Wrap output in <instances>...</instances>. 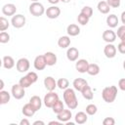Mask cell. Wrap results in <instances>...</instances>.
<instances>
[{
  "label": "cell",
  "mask_w": 125,
  "mask_h": 125,
  "mask_svg": "<svg viewBox=\"0 0 125 125\" xmlns=\"http://www.w3.org/2000/svg\"><path fill=\"white\" fill-rule=\"evenodd\" d=\"M62 97H63V101H64L66 106L69 109H75L78 106V101H77V98H76V95H75V92L73 89L67 88V89L63 90Z\"/></svg>",
  "instance_id": "obj_1"
},
{
  "label": "cell",
  "mask_w": 125,
  "mask_h": 125,
  "mask_svg": "<svg viewBox=\"0 0 125 125\" xmlns=\"http://www.w3.org/2000/svg\"><path fill=\"white\" fill-rule=\"evenodd\" d=\"M116 97H117V87L114 85L107 86V87L104 88L102 91V98L107 104L113 103L115 101Z\"/></svg>",
  "instance_id": "obj_2"
},
{
  "label": "cell",
  "mask_w": 125,
  "mask_h": 125,
  "mask_svg": "<svg viewBox=\"0 0 125 125\" xmlns=\"http://www.w3.org/2000/svg\"><path fill=\"white\" fill-rule=\"evenodd\" d=\"M45 12H46V10H45L43 4H41L39 1L32 2L29 5V13L34 17H40L43 14H45Z\"/></svg>",
  "instance_id": "obj_3"
},
{
  "label": "cell",
  "mask_w": 125,
  "mask_h": 125,
  "mask_svg": "<svg viewBox=\"0 0 125 125\" xmlns=\"http://www.w3.org/2000/svg\"><path fill=\"white\" fill-rule=\"evenodd\" d=\"M59 100V95L57 93H55L54 91H49V93H47L45 96H44V99H43V103L44 104L49 107V108H52V106L55 104V103Z\"/></svg>",
  "instance_id": "obj_4"
},
{
  "label": "cell",
  "mask_w": 125,
  "mask_h": 125,
  "mask_svg": "<svg viewBox=\"0 0 125 125\" xmlns=\"http://www.w3.org/2000/svg\"><path fill=\"white\" fill-rule=\"evenodd\" d=\"M25 88H23L22 86H21L19 83L18 84H14L12 86V90H11V94L12 96L16 99V100H21L24 97L25 95Z\"/></svg>",
  "instance_id": "obj_5"
},
{
  "label": "cell",
  "mask_w": 125,
  "mask_h": 125,
  "mask_svg": "<svg viewBox=\"0 0 125 125\" xmlns=\"http://www.w3.org/2000/svg\"><path fill=\"white\" fill-rule=\"evenodd\" d=\"M25 17L21 14H18V15H14L12 17V20H11V23L14 27L16 28H21L22 26H24L25 24Z\"/></svg>",
  "instance_id": "obj_6"
},
{
  "label": "cell",
  "mask_w": 125,
  "mask_h": 125,
  "mask_svg": "<svg viewBox=\"0 0 125 125\" xmlns=\"http://www.w3.org/2000/svg\"><path fill=\"white\" fill-rule=\"evenodd\" d=\"M30 62L26 58H21L16 62V67L19 72H26L29 69Z\"/></svg>",
  "instance_id": "obj_7"
},
{
  "label": "cell",
  "mask_w": 125,
  "mask_h": 125,
  "mask_svg": "<svg viewBox=\"0 0 125 125\" xmlns=\"http://www.w3.org/2000/svg\"><path fill=\"white\" fill-rule=\"evenodd\" d=\"M117 49L112 43H107L104 48V54L107 59H112L116 56Z\"/></svg>",
  "instance_id": "obj_8"
},
{
  "label": "cell",
  "mask_w": 125,
  "mask_h": 125,
  "mask_svg": "<svg viewBox=\"0 0 125 125\" xmlns=\"http://www.w3.org/2000/svg\"><path fill=\"white\" fill-rule=\"evenodd\" d=\"M33 65H34V68H35L36 70H43V69L46 67V65H47V62H46V60H45L44 55H39V56H37V57L34 59Z\"/></svg>",
  "instance_id": "obj_9"
},
{
  "label": "cell",
  "mask_w": 125,
  "mask_h": 125,
  "mask_svg": "<svg viewBox=\"0 0 125 125\" xmlns=\"http://www.w3.org/2000/svg\"><path fill=\"white\" fill-rule=\"evenodd\" d=\"M45 14H46L47 18H49L51 20H54V19H57L61 15V9L57 6H51V7L47 8Z\"/></svg>",
  "instance_id": "obj_10"
},
{
  "label": "cell",
  "mask_w": 125,
  "mask_h": 125,
  "mask_svg": "<svg viewBox=\"0 0 125 125\" xmlns=\"http://www.w3.org/2000/svg\"><path fill=\"white\" fill-rule=\"evenodd\" d=\"M16 12H17V7L15 4L13 3H8V4H5L3 7H2V13L5 15V16H14L16 15Z\"/></svg>",
  "instance_id": "obj_11"
},
{
  "label": "cell",
  "mask_w": 125,
  "mask_h": 125,
  "mask_svg": "<svg viewBox=\"0 0 125 125\" xmlns=\"http://www.w3.org/2000/svg\"><path fill=\"white\" fill-rule=\"evenodd\" d=\"M116 33L112 29H106L103 32V39L106 43H113L116 39Z\"/></svg>",
  "instance_id": "obj_12"
},
{
  "label": "cell",
  "mask_w": 125,
  "mask_h": 125,
  "mask_svg": "<svg viewBox=\"0 0 125 125\" xmlns=\"http://www.w3.org/2000/svg\"><path fill=\"white\" fill-rule=\"evenodd\" d=\"M88 65H89V62L87 60H84V59H80L76 62L75 63V68L78 72L80 73H85L87 72V69H88Z\"/></svg>",
  "instance_id": "obj_13"
},
{
  "label": "cell",
  "mask_w": 125,
  "mask_h": 125,
  "mask_svg": "<svg viewBox=\"0 0 125 125\" xmlns=\"http://www.w3.org/2000/svg\"><path fill=\"white\" fill-rule=\"evenodd\" d=\"M44 86L48 91H54L56 87H58L57 81L52 76H46L44 78Z\"/></svg>",
  "instance_id": "obj_14"
},
{
  "label": "cell",
  "mask_w": 125,
  "mask_h": 125,
  "mask_svg": "<svg viewBox=\"0 0 125 125\" xmlns=\"http://www.w3.org/2000/svg\"><path fill=\"white\" fill-rule=\"evenodd\" d=\"M78 57H79V51H78L77 48L70 47V48L67 49V51H66V58H67L68 61L75 62V61H77Z\"/></svg>",
  "instance_id": "obj_15"
},
{
  "label": "cell",
  "mask_w": 125,
  "mask_h": 125,
  "mask_svg": "<svg viewBox=\"0 0 125 125\" xmlns=\"http://www.w3.org/2000/svg\"><path fill=\"white\" fill-rule=\"evenodd\" d=\"M71 117H72V113L69 110V108L68 109H63L62 111H61L60 113L57 114V118L61 122H67Z\"/></svg>",
  "instance_id": "obj_16"
},
{
  "label": "cell",
  "mask_w": 125,
  "mask_h": 125,
  "mask_svg": "<svg viewBox=\"0 0 125 125\" xmlns=\"http://www.w3.org/2000/svg\"><path fill=\"white\" fill-rule=\"evenodd\" d=\"M72 85H73V88H74L76 91L81 92L82 89H83L86 85H88V82H87L84 78H75V79L73 80V82H72Z\"/></svg>",
  "instance_id": "obj_17"
},
{
  "label": "cell",
  "mask_w": 125,
  "mask_h": 125,
  "mask_svg": "<svg viewBox=\"0 0 125 125\" xmlns=\"http://www.w3.org/2000/svg\"><path fill=\"white\" fill-rule=\"evenodd\" d=\"M21 112H22V114H23L24 116H26V117H31V116L34 115V113L36 112V110L34 109V107H33L29 103H27V104H25L22 106Z\"/></svg>",
  "instance_id": "obj_18"
},
{
  "label": "cell",
  "mask_w": 125,
  "mask_h": 125,
  "mask_svg": "<svg viewBox=\"0 0 125 125\" xmlns=\"http://www.w3.org/2000/svg\"><path fill=\"white\" fill-rule=\"evenodd\" d=\"M44 57H45L47 65L53 66V65H55L57 63V56L53 52H47V53H45L44 54Z\"/></svg>",
  "instance_id": "obj_19"
},
{
  "label": "cell",
  "mask_w": 125,
  "mask_h": 125,
  "mask_svg": "<svg viewBox=\"0 0 125 125\" xmlns=\"http://www.w3.org/2000/svg\"><path fill=\"white\" fill-rule=\"evenodd\" d=\"M66 32L69 36H76L80 33V27L75 23H70L66 27Z\"/></svg>",
  "instance_id": "obj_20"
},
{
  "label": "cell",
  "mask_w": 125,
  "mask_h": 125,
  "mask_svg": "<svg viewBox=\"0 0 125 125\" xmlns=\"http://www.w3.org/2000/svg\"><path fill=\"white\" fill-rule=\"evenodd\" d=\"M29 104L34 107V109L37 111L41 108V105H42V100L40 99V97L38 96H32L30 99H29Z\"/></svg>",
  "instance_id": "obj_21"
},
{
  "label": "cell",
  "mask_w": 125,
  "mask_h": 125,
  "mask_svg": "<svg viewBox=\"0 0 125 125\" xmlns=\"http://www.w3.org/2000/svg\"><path fill=\"white\" fill-rule=\"evenodd\" d=\"M118 21H119V20H118L117 16L114 15V14H111V15L107 16V18H106V24H107L110 28L116 27L117 24H118Z\"/></svg>",
  "instance_id": "obj_22"
},
{
  "label": "cell",
  "mask_w": 125,
  "mask_h": 125,
  "mask_svg": "<svg viewBox=\"0 0 125 125\" xmlns=\"http://www.w3.org/2000/svg\"><path fill=\"white\" fill-rule=\"evenodd\" d=\"M75 122L77 124H84L87 122V119H88V114L84 111H78L76 114H75Z\"/></svg>",
  "instance_id": "obj_23"
},
{
  "label": "cell",
  "mask_w": 125,
  "mask_h": 125,
  "mask_svg": "<svg viewBox=\"0 0 125 125\" xmlns=\"http://www.w3.org/2000/svg\"><path fill=\"white\" fill-rule=\"evenodd\" d=\"M97 8H98V10H99V12L100 13H102V14H108L109 13V11H110V6L107 4V2L106 1H100L99 3H98V6H97Z\"/></svg>",
  "instance_id": "obj_24"
},
{
  "label": "cell",
  "mask_w": 125,
  "mask_h": 125,
  "mask_svg": "<svg viewBox=\"0 0 125 125\" xmlns=\"http://www.w3.org/2000/svg\"><path fill=\"white\" fill-rule=\"evenodd\" d=\"M15 61L11 56H5L3 57V66L6 69H11L15 66Z\"/></svg>",
  "instance_id": "obj_25"
},
{
  "label": "cell",
  "mask_w": 125,
  "mask_h": 125,
  "mask_svg": "<svg viewBox=\"0 0 125 125\" xmlns=\"http://www.w3.org/2000/svg\"><path fill=\"white\" fill-rule=\"evenodd\" d=\"M58 45L62 49H65L70 45V38L69 36H61L58 40Z\"/></svg>",
  "instance_id": "obj_26"
},
{
  "label": "cell",
  "mask_w": 125,
  "mask_h": 125,
  "mask_svg": "<svg viewBox=\"0 0 125 125\" xmlns=\"http://www.w3.org/2000/svg\"><path fill=\"white\" fill-rule=\"evenodd\" d=\"M81 94H82L83 98L86 99V100H92L94 98V93H93V91H92V89H91V87L89 85H86L82 89Z\"/></svg>",
  "instance_id": "obj_27"
},
{
  "label": "cell",
  "mask_w": 125,
  "mask_h": 125,
  "mask_svg": "<svg viewBox=\"0 0 125 125\" xmlns=\"http://www.w3.org/2000/svg\"><path fill=\"white\" fill-rule=\"evenodd\" d=\"M87 73L92 75V76L98 75L100 73V66L97 63H89L88 69H87Z\"/></svg>",
  "instance_id": "obj_28"
},
{
  "label": "cell",
  "mask_w": 125,
  "mask_h": 125,
  "mask_svg": "<svg viewBox=\"0 0 125 125\" xmlns=\"http://www.w3.org/2000/svg\"><path fill=\"white\" fill-rule=\"evenodd\" d=\"M10 99H11V95L9 94V92L0 90V104H8L10 102Z\"/></svg>",
  "instance_id": "obj_29"
},
{
  "label": "cell",
  "mask_w": 125,
  "mask_h": 125,
  "mask_svg": "<svg viewBox=\"0 0 125 125\" xmlns=\"http://www.w3.org/2000/svg\"><path fill=\"white\" fill-rule=\"evenodd\" d=\"M64 109V105H63V103L59 99L56 103H55V104L52 106V110H53V112L54 113H56V114H58V113H60L61 111H62Z\"/></svg>",
  "instance_id": "obj_30"
},
{
  "label": "cell",
  "mask_w": 125,
  "mask_h": 125,
  "mask_svg": "<svg viewBox=\"0 0 125 125\" xmlns=\"http://www.w3.org/2000/svg\"><path fill=\"white\" fill-rule=\"evenodd\" d=\"M19 84H20L21 86H22L23 88H28V87L31 86L33 83H32V81L30 80V78H29L27 75H24L23 77H21V78L20 79Z\"/></svg>",
  "instance_id": "obj_31"
},
{
  "label": "cell",
  "mask_w": 125,
  "mask_h": 125,
  "mask_svg": "<svg viewBox=\"0 0 125 125\" xmlns=\"http://www.w3.org/2000/svg\"><path fill=\"white\" fill-rule=\"evenodd\" d=\"M57 85L61 90H65L69 86V81L66 78H60L57 81Z\"/></svg>",
  "instance_id": "obj_32"
},
{
  "label": "cell",
  "mask_w": 125,
  "mask_h": 125,
  "mask_svg": "<svg viewBox=\"0 0 125 125\" xmlns=\"http://www.w3.org/2000/svg\"><path fill=\"white\" fill-rule=\"evenodd\" d=\"M117 37L121 40V42H125V25H121L117 28V32H116Z\"/></svg>",
  "instance_id": "obj_33"
},
{
  "label": "cell",
  "mask_w": 125,
  "mask_h": 125,
  "mask_svg": "<svg viewBox=\"0 0 125 125\" xmlns=\"http://www.w3.org/2000/svg\"><path fill=\"white\" fill-rule=\"evenodd\" d=\"M9 25H10L9 21L5 17H1L0 18V31H5L6 29H8Z\"/></svg>",
  "instance_id": "obj_34"
},
{
  "label": "cell",
  "mask_w": 125,
  "mask_h": 125,
  "mask_svg": "<svg viewBox=\"0 0 125 125\" xmlns=\"http://www.w3.org/2000/svg\"><path fill=\"white\" fill-rule=\"evenodd\" d=\"M97 111H98V107L94 104H90L86 106V113L88 115H94L97 113Z\"/></svg>",
  "instance_id": "obj_35"
},
{
  "label": "cell",
  "mask_w": 125,
  "mask_h": 125,
  "mask_svg": "<svg viewBox=\"0 0 125 125\" xmlns=\"http://www.w3.org/2000/svg\"><path fill=\"white\" fill-rule=\"evenodd\" d=\"M77 21L78 23H80L81 25H86L88 22H89V18L86 17L85 15H83L82 13H80L77 17Z\"/></svg>",
  "instance_id": "obj_36"
},
{
  "label": "cell",
  "mask_w": 125,
  "mask_h": 125,
  "mask_svg": "<svg viewBox=\"0 0 125 125\" xmlns=\"http://www.w3.org/2000/svg\"><path fill=\"white\" fill-rule=\"evenodd\" d=\"M83 15H85L86 17H88L89 19L93 16V9L90 7V6H84L82 9H81V12Z\"/></svg>",
  "instance_id": "obj_37"
},
{
  "label": "cell",
  "mask_w": 125,
  "mask_h": 125,
  "mask_svg": "<svg viewBox=\"0 0 125 125\" xmlns=\"http://www.w3.org/2000/svg\"><path fill=\"white\" fill-rule=\"evenodd\" d=\"M10 41V35L8 32L6 31H1L0 32V43L2 44H5V43H8Z\"/></svg>",
  "instance_id": "obj_38"
},
{
  "label": "cell",
  "mask_w": 125,
  "mask_h": 125,
  "mask_svg": "<svg viewBox=\"0 0 125 125\" xmlns=\"http://www.w3.org/2000/svg\"><path fill=\"white\" fill-rule=\"evenodd\" d=\"M106 2L111 8H118L120 6L121 0H106Z\"/></svg>",
  "instance_id": "obj_39"
},
{
  "label": "cell",
  "mask_w": 125,
  "mask_h": 125,
  "mask_svg": "<svg viewBox=\"0 0 125 125\" xmlns=\"http://www.w3.org/2000/svg\"><path fill=\"white\" fill-rule=\"evenodd\" d=\"M26 75L30 78V80L32 81V83H33V84H34V83L37 81V79H38V75H37V74H36V72H34V71H30V72H28Z\"/></svg>",
  "instance_id": "obj_40"
},
{
  "label": "cell",
  "mask_w": 125,
  "mask_h": 125,
  "mask_svg": "<svg viewBox=\"0 0 125 125\" xmlns=\"http://www.w3.org/2000/svg\"><path fill=\"white\" fill-rule=\"evenodd\" d=\"M103 124L104 125H114L115 124V120L112 117H105L103 120Z\"/></svg>",
  "instance_id": "obj_41"
},
{
  "label": "cell",
  "mask_w": 125,
  "mask_h": 125,
  "mask_svg": "<svg viewBox=\"0 0 125 125\" xmlns=\"http://www.w3.org/2000/svg\"><path fill=\"white\" fill-rule=\"evenodd\" d=\"M117 50L120 54H125V42H120L117 45Z\"/></svg>",
  "instance_id": "obj_42"
},
{
  "label": "cell",
  "mask_w": 125,
  "mask_h": 125,
  "mask_svg": "<svg viewBox=\"0 0 125 125\" xmlns=\"http://www.w3.org/2000/svg\"><path fill=\"white\" fill-rule=\"evenodd\" d=\"M118 87L120 90L125 91V78H121L118 81Z\"/></svg>",
  "instance_id": "obj_43"
},
{
  "label": "cell",
  "mask_w": 125,
  "mask_h": 125,
  "mask_svg": "<svg viewBox=\"0 0 125 125\" xmlns=\"http://www.w3.org/2000/svg\"><path fill=\"white\" fill-rule=\"evenodd\" d=\"M29 124H30V122H29V120L26 119V118H23V119H21V120L20 121V125H29Z\"/></svg>",
  "instance_id": "obj_44"
},
{
  "label": "cell",
  "mask_w": 125,
  "mask_h": 125,
  "mask_svg": "<svg viewBox=\"0 0 125 125\" xmlns=\"http://www.w3.org/2000/svg\"><path fill=\"white\" fill-rule=\"evenodd\" d=\"M62 122H61L60 120H59V121H50V122H49V125H54V124H55V125H60V124H62Z\"/></svg>",
  "instance_id": "obj_45"
},
{
  "label": "cell",
  "mask_w": 125,
  "mask_h": 125,
  "mask_svg": "<svg viewBox=\"0 0 125 125\" xmlns=\"http://www.w3.org/2000/svg\"><path fill=\"white\" fill-rule=\"evenodd\" d=\"M121 21H122V23L125 25V11L122 12V14H121Z\"/></svg>",
  "instance_id": "obj_46"
},
{
  "label": "cell",
  "mask_w": 125,
  "mask_h": 125,
  "mask_svg": "<svg viewBox=\"0 0 125 125\" xmlns=\"http://www.w3.org/2000/svg\"><path fill=\"white\" fill-rule=\"evenodd\" d=\"M38 124H40V125H44L45 123H44V121H41V120H36V121L33 122V125H38Z\"/></svg>",
  "instance_id": "obj_47"
},
{
  "label": "cell",
  "mask_w": 125,
  "mask_h": 125,
  "mask_svg": "<svg viewBox=\"0 0 125 125\" xmlns=\"http://www.w3.org/2000/svg\"><path fill=\"white\" fill-rule=\"evenodd\" d=\"M60 1H61V0H48V2H49V3L54 4V5H55V4H58Z\"/></svg>",
  "instance_id": "obj_48"
},
{
  "label": "cell",
  "mask_w": 125,
  "mask_h": 125,
  "mask_svg": "<svg viewBox=\"0 0 125 125\" xmlns=\"http://www.w3.org/2000/svg\"><path fill=\"white\" fill-rule=\"evenodd\" d=\"M3 87H4V82H3V80H1V86H0V90H3Z\"/></svg>",
  "instance_id": "obj_49"
},
{
  "label": "cell",
  "mask_w": 125,
  "mask_h": 125,
  "mask_svg": "<svg viewBox=\"0 0 125 125\" xmlns=\"http://www.w3.org/2000/svg\"><path fill=\"white\" fill-rule=\"evenodd\" d=\"M61 1H62V3H65V4H66V3H69L71 0H61Z\"/></svg>",
  "instance_id": "obj_50"
},
{
  "label": "cell",
  "mask_w": 125,
  "mask_h": 125,
  "mask_svg": "<svg viewBox=\"0 0 125 125\" xmlns=\"http://www.w3.org/2000/svg\"><path fill=\"white\" fill-rule=\"evenodd\" d=\"M123 68H124V70H125V61L123 62Z\"/></svg>",
  "instance_id": "obj_51"
},
{
  "label": "cell",
  "mask_w": 125,
  "mask_h": 125,
  "mask_svg": "<svg viewBox=\"0 0 125 125\" xmlns=\"http://www.w3.org/2000/svg\"><path fill=\"white\" fill-rule=\"evenodd\" d=\"M30 1H32V2H38L39 0H30Z\"/></svg>",
  "instance_id": "obj_52"
}]
</instances>
